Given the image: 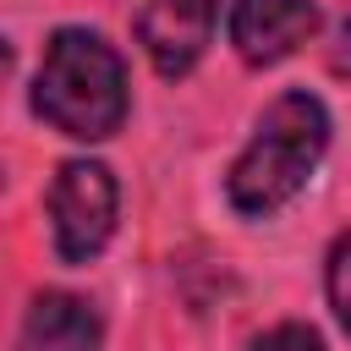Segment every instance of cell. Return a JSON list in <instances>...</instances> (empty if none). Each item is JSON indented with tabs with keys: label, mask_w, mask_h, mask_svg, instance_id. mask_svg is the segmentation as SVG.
I'll use <instances>...</instances> for the list:
<instances>
[{
	"label": "cell",
	"mask_w": 351,
	"mask_h": 351,
	"mask_svg": "<svg viewBox=\"0 0 351 351\" xmlns=\"http://www.w3.org/2000/svg\"><path fill=\"white\" fill-rule=\"evenodd\" d=\"M33 115L49 121L60 137L99 143L115 137L126 121V60L93 27H60L44 44L33 77Z\"/></svg>",
	"instance_id": "obj_1"
},
{
	"label": "cell",
	"mask_w": 351,
	"mask_h": 351,
	"mask_svg": "<svg viewBox=\"0 0 351 351\" xmlns=\"http://www.w3.org/2000/svg\"><path fill=\"white\" fill-rule=\"evenodd\" d=\"M324 148H329V110H324V99H313L307 88L280 93L258 115L252 143L236 154V165L225 176L230 208L247 214V219H269L274 208H285L307 186V176L318 170Z\"/></svg>",
	"instance_id": "obj_2"
},
{
	"label": "cell",
	"mask_w": 351,
	"mask_h": 351,
	"mask_svg": "<svg viewBox=\"0 0 351 351\" xmlns=\"http://www.w3.org/2000/svg\"><path fill=\"white\" fill-rule=\"evenodd\" d=\"M115 176L99 159H66L49 181V230H55V252L60 263H88L110 247L115 236Z\"/></svg>",
	"instance_id": "obj_3"
},
{
	"label": "cell",
	"mask_w": 351,
	"mask_h": 351,
	"mask_svg": "<svg viewBox=\"0 0 351 351\" xmlns=\"http://www.w3.org/2000/svg\"><path fill=\"white\" fill-rule=\"evenodd\" d=\"M214 16H219V0H148L137 16V44L154 60V71L176 82L203 60L214 38Z\"/></svg>",
	"instance_id": "obj_4"
},
{
	"label": "cell",
	"mask_w": 351,
	"mask_h": 351,
	"mask_svg": "<svg viewBox=\"0 0 351 351\" xmlns=\"http://www.w3.org/2000/svg\"><path fill=\"white\" fill-rule=\"evenodd\" d=\"M318 5L313 0H236L230 5V44L247 66H274L296 44L318 33Z\"/></svg>",
	"instance_id": "obj_5"
},
{
	"label": "cell",
	"mask_w": 351,
	"mask_h": 351,
	"mask_svg": "<svg viewBox=\"0 0 351 351\" xmlns=\"http://www.w3.org/2000/svg\"><path fill=\"white\" fill-rule=\"evenodd\" d=\"M99 346H104V324H99V313H93L88 296L38 291L27 302L16 351H99Z\"/></svg>",
	"instance_id": "obj_6"
},
{
	"label": "cell",
	"mask_w": 351,
	"mask_h": 351,
	"mask_svg": "<svg viewBox=\"0 0 351 351\" xmlns=\"http://www.w3.org/2000/svg\"><path fill=\"white\" fill-rule=\"evenodd\" d=\"M324 291H329V307H335L340 329L351 335V230L329 247V263H324Z\"/></svg>",
	"instance_id": "obj_7"
},
{
	"label": "cell",
	"mask_w": 351,
	"mask_h": 351,
	"mask_svg": "<svg viewBox=\"0 0 351 351\" xmlns=\"http://www.w3.org/2000/svg\"><path fill=\"white\" fill-rule=\"evenodd\" d=\"M247 351H324V340H318L313 324H274V329H263Z\"/></svg>",
	"instance_id": "obj_8"
},
{
	"label": "cell",
	"mask_w": 351,
	"mask_h": 351,
	"mask_svg": "<svg viewBox=\"0 0 351 351\" xmlns=\"http://www.w3.org/2000/svg\"><path fill=\"white\" fill-rule=\"evenodd\" d=\"M329 71H335V77H351V0L340 5L335 33H329Z\"/></svg>",
	"instance_id": "obj_9"
}]
</instances>
